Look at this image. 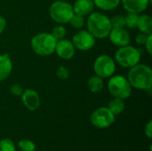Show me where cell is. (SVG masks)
Returning <instances> with one entry per match:
<instances>
[{
  "mask_svg": "<svg viewBox=\"0 0 152 151\" xmlns=\"http://www.w3.org/2000/svg\"><path fill=\"white\" fill-rule=\"evenodd\" d=\"M94 4L93 0H77L73 6V11L75 14L79 16H86L92 12L94 10Z\"/></svg>",
  "mask_w": 152,
  "mask_h": 151,
  "instance_id": "5bb4252c",
  "label": "cell"
},
{
  "mask_svg": "<svg viewBox=\"0 0 152 151\" xmlns=\"http://www.w3.org/2000/svg\"><path fill=\"white\" fill-rule=\"evenodd\" d=\"M18 148L21 151H35L36 150V144L30 140L23 139V140L19 141Z\"/></svg>",
  "mask_w": 152,
  "mask_h": 151,
  "instance_id": "44dd1931",
  "label": "cell"
},
{
  "mask_svg": "<svg viewBox=\"0 0 152 151\" xmlns=\"http://www.w3.org/2000/svg\"><path fill=\"white\" fill-rule=\"evenodd\" d=\"M141 50L130 45L120 47L116 54L115 59L117 62L124 68H132L139 63L141 60Z\"/></svg>",
  "mask_w": 152,
  "mask_h": 151,
  "instance_id": "277c9868",
  "label": "cell"
},
{
  "mask_svg": "<svg viewBox=\"0 0 152 151\" xmlns=\"http://www.w3.org/2000/svg\"><path fill=\"white\" fill-rule=\"evenodd\" d=\"M116 69L114 60L106 54L100 55L94 61V70L95 74L102 78L109 77L113 75Z\"/></svg>",
  "mask_w": 152,
  "mask_h": 151,
  "instance_id": "ba28073f",
  "label": "cell"
},
{
  "mask_svg": "<svg viewBox=\"0 0 152 151\" xmlns=\"http://www.w3.org/2000/svg\"><path fill=\"white\" fill-rule=\"evenodd\" d=\"M144 132H145L146 136H147L149 139H151L152 138V121L151 120H150V121L147 123V125H145Z\"/></svg>",
  "mask_w": 152,
  "mask_h": 151,
  "instance_id": "f1b7e54d",
  "label": "cell"
},
{
  "mask_svg": "<svg viewBox=\"0 0 152 151\" xmlns=\"http://www.w3.org/2000/svg\"><path fill=\"white\" fill-rule=\"evenodd\" d=\"M94 4L103 11H110L115 9L120 3V0H93Z\"/></svg>",
  "mask_w": 152,
  "mask_h": 151,
  "instance_id": "d6986e66",
  "label": "cell"
},
{
  "mask_svg": "<svg viewBox=\"0 0 152 151\" xmlns=\"http://www.w3.org/2000/svg\"><path fill=\"white\" fill-rule=\"evenodd\" d=\"M54 52H56L60 58L63 60H70L75 54V47L72 42L62 38L61 40H57Z\"/></svg>",
  "mask_w": 152,
  "mask_h": 151,
  "instance_id": "8fae6325",
  "label": "cell"
},
{
  "mask_svg": "<svg viewBox=\"0 0 152 151\" xmlns=\"http://www.w3.org/2000/svg\"><path fill=\"white\" fill-rule=\"evenodd\" d=\"M21 101L24 106L30 111H35L40 107V98L38 93L33 89H26L21 93Z\"/></svg>",
  "mask_w": 152,
  "mask_h": 151,
  "instance_id": "7c38bea8",
  "label": "cell"
},
{
  "mask_svg": "<svg viewBox=\"0 0 152 151\" xmlns=\"http://www.w3.org/2000/svg\"><path fill=\"white\" fill-rule=\"evenodd\" d=\"M150 0H122V4L128 12L139 13L149 5Z\"/></svg>",
  "mask_w": 152,
  "mask_h": 151,
  "instance_id": "4fadbf2b",
  "label": "cell"
},
{
  "mask_svg": "<svg viewBox=\"0 0 152 151\" xmlns=\"http://www.w3.org/2000/svg\"><path fill=\"white\" fill-rule=\"evenodd\" d=\"M139 14L136 12H128L125 16V20H126V25L130 28H135L138 26L139 22Z\"/></svg>",
  "mask_w": 152,
  "mask_h": 151,
  "instance_id": "ffe728a7",
  "label": "cell"
},
{
  "mask_svg": "<svg viewBox=\"0 0 152 151\" xmlns=\"http://www.w3.org/2000/svg\"><path fill=\"white\" fill-rule=\"evenodd\" d=\"M50 17L59 24L69 22L74 14L73 6L65 1H56L53 3L49 9Z\"/></svg>",
  "mask_w": 152,
  "mask_h": 151,
  "instance_id": "5b68a950",
  "label": "cell"
},
{
  "mask_svg": "<svg viewBox=\"0 0 152 151\" xmlns=\"http://www.w3.org/2000/svg\"><path fill=\"white\" fill-rule=\"evenodd\" d=\"M109 36L111 43L117 46H126L130 43V35L124 28H112Z\"/></svg>",
  "mask_w": 152,
  "mask_h": 151,
  "instance_id": "30bf717a",
  "label": "cell"
},
{
  "mask_svg": "<svg viewBox=\"0 0 152 151\" xmlns=\"http://www.w3.org/2000/svg\"><path fill=\"white\" fill-rule=\"evenodd\" d=\"M74 47L80 51H88L92 49L95 44L94 36L87 30H80L72 37Z\"/></svg>",
  "mask_w": 152,
  "mask_h": 151,
  "instance_id": "9c48e42d",
  "label": "cell"
},
{
  "mask_svg": "<svg viewBox=\"0 0 152 151\" xmlns=\"http://www.w3.org/2000/svg\"><path fill=\"white\" fill-rule=\"evenodd\" d=\"M140 31L146 35H150L152 32V18L148 14H143L140 16L138 26Z\"/></svg>",
  "mask_w": 152,
  "mask_h": 151,
  "instance_id": "2e32d148",
  "label": "cell"
},
{
  "mask_svg": "<svg viewBox=\"0 0 152 151\" xmlns=\"http://www.w3.org/2000/svg\"><path fill=\"white\" fill-rule=\"evenodd\" d=\"M56 75H57V77H58L60 79L64 80V79H67V78L69 77V70H68L67 68H65V67H63V66H61V67H59V68L57 69V70H56Z\"/></svg>",
  "mask_w": 152,
  "mask_h": 151,
  "instance_id": "484cf974",
  "label": "cell"
},
{
  "mask_svg": "<svg viewBox=\"0 0 152 151\" xmlns=\"http://www.w3.org/2000/svg\"><path fill=\"white\" fill-rule=\"evenodd\" d=\"M110 20L112 28H124L126 26L125 16L123 15H114L111 19H110Z\"/></svg>",
  "mask_w": 152,
  "mask_h": 151,
  "instance_id": "603a6c76",
  "label": "cell"
},
{
  "mask_svg": "<svg viewBox=\"0 0 152 151\" xmlns=\"http://www.w3.org/2000/svg\"><path fill=\"white\" fill-rule=\"evenodd\" d=\"M107 108H108L115 116H117V115L121 114V113L125 110L126 104H125L124 100L119 99V98H116V97H115L114 99H112V100L109 102Z\"/></svg>",
  "mask_w": 152,
  "mask_h": 151,
  "instance_id": "e0dca14e",
  "label": "cell"
},
{
  "mask_svg": "<svg viewBox=\"0 0 152 151\" xmlns=\"http://www.w3.org/2000/svg\"><path fill=\"white\" fill-rule=\"evenodd\" d=\"M145 46H146V50H147V52L149 53V54H151L152 52H151V49H152V35L151 34H150V35H148V38H147V40H146V43H145V44H144Z\"/></svg>",
  "mask_w": 152,
  "mask_h": 151,
  "instance_id": "f546056e",
  "label": "cell"
},
{
  "mask_svg": "<svg viewBox=\"0 0 152 151\" xmlns=\"http://www.w3.org/2000/svg\"><path fill=\"white\" fill-rule=\"evenodd\" d=\"M0 151H16L14 142L9 138L0 140Z\"/></svg>",
  "mask_w": 152,
  "mask_h": 151,
  "instance_id": "7402d4cb",
  "label": "cell"
},
{
  "mask_svg": "<svg viewBox=\"0 0 152 151\" xmlns=\"http://www.w3.org/2000/svg\"><path fill=\"white\" fill-rule=\"evenodd\" d=\"M10 92L14 96H20L21 93H22V92H23V89H22V87L19 84H14V85H12L11 86Z\"/></svg>",
  "mask_w": 152,
  "mask_h": 151,
  "instance_id": "4316f807",
  "label": "cell"
},
{
  "mask_svg": "<svg viewBox=\"0 0 152 151\" xmlns=\"http://www.w3.org/2000/svg\"><path fill=\"white\" fill-rule=\"evenodd\" d=\"M148 38V35L144 34V33H141V34H138L136 36H135V41L138 44L140 45H143L145 44L146 43V40Z\"/></svg>",
  "mask_w": 152,
  "mask_h": 151,
  "instance_id": "83f0119b",
  "label": "cell"
},
{
  "mask_svg": "<svg viewBox=\"0 0 152 151\" xmlns=\"http://www.w3.org/2000/svg\"><path fill=\"white\" fill-rule=\"evenodd\" d=\"M6 27V21L5 19L2 16H0V35L4 32V28Z\"/></svg>",
  "mask_w": 152,
  "mask_h": 151,
  "instance_id": "4dcf8cb0",
  "label": "cell"
},
{
  "mask_svg": "<svg viewBox=\"0 0 152 151\" xmlns=\"http://www.w3.org/2000/svg\"><path fill=\"white\" fill-rule=\"evenodd\" d=\"M69 23L72 27H74L76 28H81L85 25V19L83 16H79V15L74 13L69 20Z\"/></svg>",
  "mask_w": 152,
  "mask_h": 151,
  "instance_id": "cb8c5ba5",
  "label": "cell"
},
{
  "mask_svg": "<svg viewBox=\"0 0 152 151\" xmlns=\"http://www.w3.org/2000/svg\"><path fill=\"white\" fill-rule=\"evenodd\" d=\"M56 43L57 40L51 33H40L32 38L31 47L37 54L48 56L54 52Z\"/></svg>",
  "mask_w": 152,
  "mask_h": 151,
  "instance_id": "3957f363",
  "label": "cell"
},
{
  "mask_svg": "<svg viewBox=\"0 0 152 151\" xmlns=\"http://www.w3.org/2000/svg\"><path fill=\"white\" fill-rule=\"evenodd\" d=\"M108 89L114 97L122 100L129 98L132 93L131 85L127 78L123 76H115L111 77L108 83Z\"/></svg>",
  "mask_w": 152,
  "mask_h": 151,
  "instance_id": "8992f818",
  "label": "cell"
},
{
  "mask_svg": "<svg viewBox=\"0 0 152 151\" xmlns=\"http://www.w3.org/2000/svg\"><path fill=\"white\" fill-rule=\"evenodd\" d=\"M127 80L131 86L139 90L151 89L152 85V70L145 64H136L130 68Z\"/></svg>",
  "mask_w": 152,
  "mask_h": 151,
  "instance_id": "6da1fadb",
  "label": "cell"
},
{
  "mask_svg": "<svg viewBox=\"0 0 152 151\" xmlns=\"http://www.w3.org/2000/svg\"><path fill=\"white\" fill-rule=\"evenodd\" d=\"M53 36L56 39V40H61L62 38H64L65 35H66V29L63 26H56L52 29V33Z\"/></svg>",
  "mask_w": 152,
  "mask_h": 151,
  "instance_id": "d4e9b609",
  "label": "cell"
},
{
  "mask_svg": "<svg viewBox=\"0 0 152 151\" xmlns=\"http://www.w3.org/2000/svg\"><path fill=\"white\" fill-rule=\"evenodd\" d=\"M104 85V82L102 77H99V76H93L89 78L88 83H87V86L88 89L92 92V93H99L102 90Z\"/></svg>",
  "mask_w": 152,
  "mask_h": 151,
  "instance_id": "ac0fdd59",
  "label": "cell"
},
{
  "mask_svg": "<svg viewBox=\"0 0 152 151\" xmlns=\"http://www.w3.org/2000/svg\"><path fill=\"white\" fill-rule=\"evenodd\" d=\"M88 31L94 36V38H105L112 28L110 19L101 13L94 12L89 15L87 20Z\"/></svg>",
  "mask_w": 152,
  "mask_h": 151,
  "instance_id": "7a4b0ae2",
  "label": "cell"
},
{
  "mask_svg": "<svg viewBox=\"0 0 152 151\" xmlns=\"http://www.w3.org/2000/svg\"><path fill=\"white\" fill-rule=\"evenodd\" d=\"M12 62L7 53L0 55V81L5 80L11 74Z\"/></svg>",
  "mask_w": 152,
  "mask_h": 151,
  "instance_id": "9a60e30c",
  "label": "cell"
},
{
  "mask_svg": "<svg viewBox=\"0 0 152 151\" xmlns=\"http://www.w3.org/2000/svg\"><path fill=\"white\" fill-rule=\"evenodd\" d=\"M115 117L107 107H101L91 114L90 121L94 127L104 129L110 127L115 122Z\"/></svg>",
  "mask_w": 152,
  "mask_h": 151,
  "instance_id": "52a82bcc",
  "label": "cell"
}]
</instances>
